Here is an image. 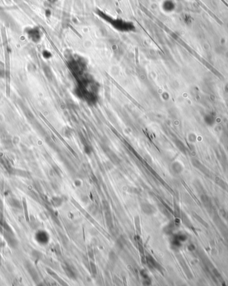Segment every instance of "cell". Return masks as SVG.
<instances>
[{
    "mask_svg": "<svg viewBox=\"0 0 228 286\" xmlns=\"http://www.w3.org/2000/svg\"><path fill=\"white\" fill-rule=\"evenodd\" d=\"M38 241H40L41 243H45V241H47L48 240V237H47V235H45V233L43 232H40L38 234Z\"/></svg>",
    "mask_w": 228,
    "mask_h": 286,
    "instance_id": "cell-1",
    "label": "cell"
},
{
    "mask_svg": "<svg viewBox=\"0 0 228 286\" xmlns=\"http://www.w3.org/2000/svg\"><path fill=\"white\" fill-rule=\"evenodd\" d=\"M142 208H143V211L146 213H152L153 212V208H152V206H149V205L145 204L143 206H142Z\"/></svg>",
    "mask_w": 228,
    "mask_h": 286,
    "instance_id": "cell-2",
    "label": "cell"
},
{
    "mask_svg": "<svg viewBox=\"0 0 228 286\" xmlns=\"http://www.w3.org/2000/svg\"><path fill=\"white\" fill-rule=\"evenodd\" d=\"M31 37L32 38L33 40H38V39H39V33L36 30H32L31 31V32L30 33Z\"/></svg>",
    "mask_w": 228,
    "mask_h": 286,
    "instance_id": "cell-3",
    "label": "cell"
}]
</instances>
